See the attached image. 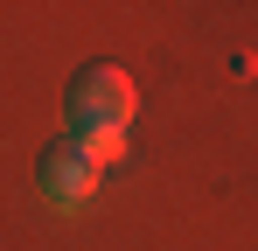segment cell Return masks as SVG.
<instances>
[{"label": "cell", "instance_id": "cell-2", "mask_svg": "<svg viewBox=\"0 0 258 251\" xmlns=\"http://www.w3.org/2000/svg\"><path fill=\"white\" fill-rule=\"evenodd\" d=\"M35 181H42V196L49 203H84L91 189L105 181V154L91 147V140H77V133H63V140H49L42 147V161H35Z\"/></svg>", "mask_w": 258, "mask_h": 251}, {"label": "cell", "instance_id": "cell-1", "mask_svg": "<svg viewBox=\"0 0 258 251\" xmlns=\"http://www.w3.org/2000/svg\"><path fill=\"white\" fill-rule=\"evenodd\" d=\"M63 119H70V133L77 140H91L105 161L126 147V126H133V77L119 70V63H84V70H70V84H63Z\"/></svg>", "mask_w": 258, "mask_h": 251}]
</instances>
